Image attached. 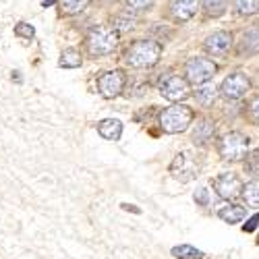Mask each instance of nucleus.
I'll return each mask as SVG.
<instances>
[{"mask_svg": "<svg viewBox=\"0 0 259 259\" xmlns=\"http://www.w3.org/2000/svg\"><path fill=\"white\" fill-rule=\"evenodd\" d=\"M90 5V0H60V9L64 15H77Z\"/></svg>", "mask_w": 259, "mask_h": 259, "instance_id": "21", "label": "nucleus"}, {"mask_svg": "<svg viewBox=\"0 0 259 259\" xmlns=\"http://www.w3.org/2000/svg\"><path fill=\"white\" fill-rule=\"evenodd\" d=\"M215 88L211 83H199V88H197V92H195V100L201 104V106H211V102L215 100Z\"/></svg>", "mask_w": 259, "mask_h": 259, "instance_id": "19", "label": "nucleus"}, {"mask_svg": "<svg viewBox=\"0 0 259 259\" xmlns=\"http://www.w3.org/2000/svg\"><path fill=\"white\" fill-rule=\"evenodd\" d=\"M234 9L239 15H255L259 11V0H234Z\"/></svg>", "mask_w": 259, "mask_h": 259, "instance_id": "23", "label": "nucleus"}, {"mask_svg": "<svg viewBox=\"0 0 259 259\" xmlns=\"http://www.w3.org/2000/svg\"><path fill=\"white\" fill-rule=\"evenodd\" d=\"M191 122H193V110L185 104L168 106L160 114V126H162L164 133H172V135L183 133L189 128Z\"/></svg>", "mask_w": 259, "mask_h": 259, "instance_id": "3", "label": "nucleus"}, {"mask_svg": "<svg viewBox=\"0 0 259 259\" xmlns=\"http://www.w3.org/2000/svg\"><path fill=\"white\" fill-rule=\"evenodd\" d=\"M245 170L251 177H259V149H253L251 154H245Z\"/></svg>", "mask_w": 259, "mask_h": 259, "instance_id": "24", "label": "nucleus"}, {"mask_svg": "<svg viewBox=\"0 0 259 259\" xmlns=\"http://www.w3.org/2000/svg\"><path fill=\"white\" fill-rule=\"evenodd\" d=\"M257 224H259V215H255V218H251V222L245 226V230H247V232H251V230H255V228H257Z\"/></svg>", "mask_w": 259, "mask_h": 259, "instance_id": "30", "label": "nucleus"}, {"mask_svg": "<svg viewBox=\"0 0 259 259\" xmlns=\"http://www.w3.org/2000/svg\"><path fill=\"white\" fill-rule=\"evenodd\" d=\"M249 116H251V120H253V122H257V124H259V96L249 104Z\"/></svg>", "mask_w": 259, "mask_h": 259, "instance_id": "28", "label": "nucleus"}, {"mask_svg": "<svg viewBox=\"0 0 259 259\" xmlns=\"http://www.w3.org/2000/svg\"><path fill=\"white\" fill-rule=\"evenodd\" d=\"M239 50H241V54H257L259 52V25H255L243 33Z\"/></svg>", "mask_w": 259, "mask_h": 259, "instance_id": "15", "label": "nucleus"}, {"mask_svg": "<svg viewBox=\"0 0 259 259\" xmlns=\"http://www.w3.org/2000/svg\"><path fill=\"white\" fill-rule=\"evenodd\" d=\"M247 147H249V137L232 131V133L224 135L220 141V156L228 162H239L245 158Z\"/></svg>", "mask_w": 259, "mask_h": 259, "instance_id": "4", "label": "nucleus"}, {"mask_svg": "<svg viewBox=\"0 0 259 259\" xmlns=\"http://www.w3.org/2000/svg\"><path fill=\"white\" fill-rule=\"evenodd\" d=\"M195 201H199L201 205H207V189H199L195 193Z\"/></svg>", "mask_w": 259, "mask_h": 259, "instance_id": "29", "label": "nucleus"}, {"mask_svg": "<svg viewBox=\"0 0 259 259\" xmlns=\"http://www.w3.org/2000/svg\"><path fill=\"white\" fill-rule=\"evenodd\" d=\"M199 160L195 158V154H191V152H181L175 160H172L170 164V172H172V177L187 183L191 179H195L199 175Z\"/></svg>", "mask_w": 259, "mask_h": 259, "instance_id": "5", "label": "nucleus"}, {"mask_svg": "<svg viewBox=\"0 0 259 259\" xmlns=\"http://www.w3.org/2000/svg\"><path fill=\"white\" fill-rule=\"evenodd\" d=\"M249 88H251L249 77L239 71V73L228 75V77L222 81L220 92H222V96L228 98V100H241V98L249 92Z\"/></svg>", "mask_w": 259, "mask_h": 259, "instance_id": "8", "label": "nucleus"}, {"mask_svg": "<svg viewBox=\"0 0 259 259\" xmlns=\"http://www.w3.org/2000/svg\"><path fill=\"white\" fill-rule=\"evenodd\" d=\"M15 35H17V37H23V39H31V37L35 35V29H33L29 23H17Z\"/></svg>", "mask_w": 259, "mask_h": 259, "instance_id": "25", "label": "nucleus"}, {"mask_svg": "<svg viewBox=\"0 0 259 259\" xmlns=\"http://www.w3.org/2000/svg\"><path fill=\"white\" fill-rule=\"evenodd\" d=\"M116 46H118V31L112 29V27L98 25L88 35V48H90V54L94 58H100V56L114 52Z\"/></svg>", "mask_w": 259, "mask_h": 259, "instance_id": "2", "label": "nucleus"}, {"mask_svg": "<svg viewBox=\"0 0 259 259\" xmlns=\"http://www.w3.org/2000/svg\"><path fill=\"white\" fill-rule=\"evenodd\" d=\"M135 27V19L133 17H118L116 19V29H133Z\"/></svg>", "mask_w": 259, "mask_h": 259, "instance_id": "27", "label": "nucleus"}, {"mask_svg": "<svg viewBox=\"0 0 259 259\" xmlns=\"http://www.w3.org/2000/svg\"><path fill=\"white\" fill-rule=\"evenodd\" d=\"M160 94L170 100V102H179V100H185L191 92H189V81L179 77V75H172L168 77L164 83H162V88H160Z\"/></svg>", "mask_w": 259, "mask_h": 259, "instance_id": "10", "label": "nucleus"}, {"mask_svg": "<svg viewBox=\"0 0 259 259\" xmlns=\"http://www.w3.org/2000/svg\"><path fill=\"white\" fill-rule=\"evenodd\" d=\"M172 255H175L177 259H201V251L191 247V245H181V247H175L172 249Z\"/></svg>", "mask_w": 259, "mask_h": 259, "instance_id": "20", "label": "nucleus"}, {"mask_svg": "<svg viewBox=\"0 0 259 259\" xmlns=\"http://www.w3.org/2000/svg\"><path fill=\"white\" fill-rule=\"evenodd\" d=\"M228 7V0H203V11L209 17H220Z\"/></svg>", "mask_w": 259, "mask_h": 259, "instance_id": "22", "label": "nucleus"}, {"mask_svg": "<svg viewBox=\"0 0 259 259\" xmlns=\"http://www.w3.org/2000/svg\"><path fill=\"white\" fill-rule=\"evenodd\" d=\"M241 195H243V199H245V203H247L249 207L259 209V181L247 183V185L243 187V191H241Z\"/></svg>", "mask_w": 259, "mask_h": 259, "instance_id": "18", "label": "nucleus"}, {"mask_svg": "<svg viewBox=\"0 0 259 259\" xmlns=\"http://www.w3.org/2000/svg\"><path fill=\"white\" fill-rule=\"evenodd\" d=\"M81 62H83V58H81V52L77 48L62 50L60 60H58V64L62 69H77V67H81Z\"/></svg>", "mask_w": 259, "mask_h": 259, "instance_id": "17", "label": "nucleus"}, {"mask_svg": "<svg viewBox=\"0 0 259 259\" xmlns=\"http://www.w3.org/2000/svg\"><path fill=\"white\" fill-rule=\"evenodd\" d=\"M199 0H170V13L179 21H189L197 13Z\"/></svg>", "mask_w": 259, "mask_h": 259, "instance_id": "12", "label": "nucleus"}, {"mask_svg": "<svg viewBox=\"0 0 259 259\" xmlns=\"http://www.w3.org/2000/svg\"><path fill=\"white\" fill-rule=\"evenodd\" d=\"M162 56V46L154 39H137L135 44L124 52V60L133 69L154 67Z\"/></svg>", "mask_w": 259, "mask_h": 259, "instance_id": "1", "label": "nucleus"}, {"mask_svg": "<svg viewBox=\"0 0 259 259\" xmlns=\"http://www.w3.org/2000/svg\"><path fill=\"white\" fill-rule=\"evenodd\" d=\"M52 3H54V0H44V7H50Z\"/></svg>", "mask_w": 259, "mask_h": 259, "instance_id": "31", "label": "nucleus"}, {"mask_svg": "<svg viewBox=\"0 0 259 259\" xmlns=\"http://www.w3.org/2000/svg\"><path fill=\"white\" fill-rule=\"evenodd\" d=\"M124 85H126V75L122 71H118V69L116 71H108L98 79V90L108 100L120 96L122 90H124Z\"/></svg>", "mask_w": 259, "mask_h": 259, "instance_id": "7", "label": "nucleus"}, {"mask_svg": "<svg viewBox=\"0 0 259 259\" xmlns=\"http://www.w3.org/2000/svg\"><path fill=\"white\" fill-rule=\"evenodd\" d=\"M213 137V122L207 120V118H201L195 128H193V133H191V139L193 143H197V145H205L209 139Z\"/></svg>", "mask_w": 259, "mask_h": 259, "instance_id": "14", "label": "nucleus"}, {"mask_svg": "<svg viewBox=\"0 0 259 259\" xmlns=\"http://www.w3.org/2000/svg\"><path fill=\"white\" fill-rule=\"evenodd\" d=\"M98 133L106 141H118L122 135V122L118 118H106L98 124Z\"/></svg>", "mask_w": 259, "mask_h": 259, "instance_id": "13", "label": "nucleus"}, {"mask_svg": "<svg viewBox=\"0 0 259 259\" xmlns=\"http://www.w3.org/2000/svg\"><path fill=\"white\" fill-rule=\"evenodd\" d=\"M245 213H247V209L243 207V205H224L222 209H218V215L224 220V222H228V224H236V222H241L243 218H245Z\"/></svg>", "mask_w": 259, "mask_h": 259, "instance_id": "16", "label": "nucleus"}, {"mask_svg": "<svg viewBox=\"0 0 259 259\" xmlns=\"http://www.w3.org/2000/svg\"><path fill=\"white\" fill-rule=\"evenodd\" d=\"M215 71H218V67H215L213 60L205 56H195L187 62V81L193 85L205 83L215 75Z\"/></svg>", "mask_w": 259, "mask_h": 259, "instance_id": "6", "label": "nucleus"}, {"mask_svg": "<svg viewBox=\"0 0 259 259\" xmlns=\"http://www.w3.org/2000/svg\"><path fill=\"white\" fill-rule=\"evenodd\" d=\"M156 3V0H126V5H128V9H133V11H145V9H149Z\"/></svg>", "mask_w": 259, "mask_h": 259, "instance_id": "26", "label": "nucleus"}, {"mask_svg": "<svg viewBox=\"0 0 259 259\" xmlns=\"http://www.w3.org/2000/svg\"><path fill=\"white\" fill-rule=\"evenodd\" d=\"M213 189L222 199H236L243 191V181L234 172H224L218 179H213Z\"/></svg>", "mask_w": 259, "mask_h": 259, "instance_id": "9", "label": "nucleus"}, {"mask_svg": "<svg viewBox=\"0 0 259 259\" xmlns=\"http://www.w3.org/2000/svg\"><path fill=\"white\" fill-rule=\"evenodd\" d=\"M230 46H232V35L228 31H213L203 41L205 52L211 54V56H224V54H228Z\"/></svg>", "mask_w": 259, "mask_h": 259, "instance_id": "11", "label": "nucleus"}]
</instances>
